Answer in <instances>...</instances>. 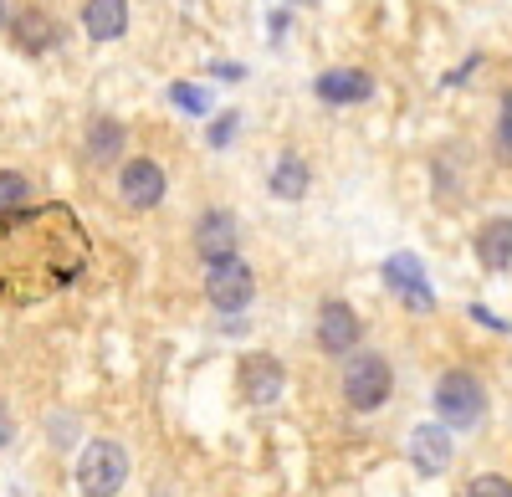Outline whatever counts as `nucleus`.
Listing matches in <instances>:
<instances>
[{
    "label": "nucleus",
    "mask_w": 512,
    "mask_h": 497,
    "mask_svg": "<svg viewBox=\"0 0 512 497\" xmlns=\"http://www.w3.org/2000/svg\"><path fill=\"white\" fill-rule=\"evenodd\" d=\"M436 416L446 431H472L487 416V390L472 369H446L436 380Z\"/></svg>",
    "instance_id": "obj_1"
},
{
    "label": "nucleus",
    "mask_w": 512,
    "mask_h": 497,
    "mask_svg": "<svg viewBox=\"0 0 512 497\" xmlns=\"http://www.w3.org/2000/svg\"><path fill=\"white\" fill-rule=\"evenodd\" d=\"M128 482V451L108 436H93L77 451V487L82 497H118Z\"/></svg>",
    "instance_id": "obj_2"
},
{
    "label": "nucleus",
    "mask_w": 512,
    "mask_h": 497,
    "mask_svg": "<svg viewBox=\"0 0 512 497\" xmlns=\"http://www.w3.org/2000/svg\"><path fill=\"white\" fill-rule=\"evenodd\" d=\"M390 395H395L390 359L374 354V349L349 354V364H344V400H349V410H364V416H369V410H379Z\"/></svg>",
    "instance_id": "obj_3"
},
{
    "label": "nucleus",
    "mask_w": 512,
    "mask_h": 497,
    "mask_svg": "<svg viewBox=\"0 0 512 497\" xmlns=\"http://www.w3.org/2000/svg\"><path fill=\"white\" fill-rule=\"evenodd\" d=\"M205 298H210V308H216V313H241L256 298V272L236 252L205 262Z\"/></svg>",
    "instance_id": "obj_4"
},
{
    "label": "nucleus",
    "mask_w": 512,
    "mask_h": 497,
    "mask_svg": "<svg viewBox=\"0 0 512 497\" xmlns=\"http://www.w3.org/2000/svg\"><path fill=\"white\" fill-rule=\"evenodd\" d=\"M169 180L154 159L134 154V159H123V170H118V200L128 205V211H154V205L164 200Z\"/></svg>",
    "instance_id": "obj_5"
},
{
    "label": "nucleus",
    "mask_w": 512,
    "mask_h": 497,
    "mask_svg": "<svg viewBox=\"0 0 512 497\" xmlns=\"http://www.w3.org/2000/svg\"><path fill=\"white\" fill-rule=\"evenodd\" d=\"M359 334H364V323H359V313L349 308V303H338V298H328L323 308H318V323H313V339H318V349L323 354H354L359 349Z\"/></svg>",
    "instance_id": "obj_6"
},
{
    "label": "nucleus",
    "mask_w": 512,
    "mask_h": 497,
    "mask_svg": "<svg viewBox=\"0 0 512 497\" xmlns=\"http://www.w3.org/2000/svg\"><path fill=\"white\" fill-rule=\"evenodd\" d=\"M384 287L390 293H400L405 298V308H436V298H431V282H425V267L410 257V252H395L390 262H384Z\"/></svg>",
    "instance_id": "obj_7"
},
{
    "label": "nucleus",
    "mask_w": 512,
    "mask_h": 497,
    "mask_svg": "<svg viewBox=\"0 0 512 497\" xmlns=\"http://www.w3.org/2000/svg\"><path fill=\"white\" fill-rule=\"evenodd\" d=\"M313 93H318L328 108H349V103L374 98V77H369V72H359V67H328V72H318Z\"/></svg>",
    "instance_id": "obj_8"
},
{
    "label": "nucleus",
    "mask_w": 512,
    "mask_h": 497,
    "mask_svg": "<svg viewBox=\"0 0 512 497\" xmlns=\"http://www.w3.org/2000/svg\"><path fill=\"white\" fill-rule=\"evenodd\" d=\"M282 390H287V369L272 354H251L241 364V395L251 405H272V400H282Z\"/></svg>",
    "instance_id": "obj_9"
},
{
    "label": "nucleus",
    "mask_w": 512,
    "mask_h": 497,
    "mask_svg": "<svg viewBox=\"0 0 512 497\" xmlns=\"http://www.w3.org/2000/svg\"><path fill=\"white\" fill-rule=\"evenodd\" d=\"M410 462L420 477H441L451 467V431L446 426H415L410 431Z\"/></svg>",
    "instance_id": "obj_10"
},
{
    "label": "nucleus",
    "mask_w": 512,
    "mask_h": 497,
    "mask_svg": "<svg viewBox=\"0 0 512 497\" xmlns=\"http://www.w3.org/2000/svg\"><path fill=\"white\" fill-rule=\"evenodd\" d=\"M195 252L205 262H216V257H231L236 252V216L231 211H205L195 221Z\"/></svg>",
    "instance_id": "obj_11"
},
{
    "label": "nucleus",
    "mask_w": 512,
    "mask_h": 497,
    "mask_svg": "<svg viewBox=\"0 0 512 497\" xmlns=\"http://www.w3.org/2000/svg\"><path fill=\"white\" fill-rule=\"evenodd\" d=\"M82 31L93 41H118L128 31V0H82Z\"/></svg>",
    "instance_id": "obj_12"
},
{
    "label": "nucleus",
    "mask_w": 512,
    "mask_h": 497,
    "mask_svg": "<svg viewBox=\"0 0 512 497\" xmlns=\"http://www.w3.org/2000/svg\"><path fill=\"white\" fill-rule=\"evenodd\" d=\"M477 262L487 272H507L512 267V216H497L477 231Z\"/></svg>",
    "instance_id": "obj_13"
},
{
    "label": "nucleus",
    "mask_w": 512,
    "mask_h": 497,
    "mask_svg": "<svg viewBox=\"0 0 512 497\" xmlns=\"http://www.w3.org/2000/svg\"><path fill=\"white\" fill-rule=\"evenodd\" d=\"M272 195L277 200H303L308 195V164L297 154H277V164H272Z\"/></svg>",
    "instance_id": "obj_14"
},
{
    "label": "nucleus",
    "mask_w": 512,
    "mask_h": 497,
    "mask_svg": "<svg viewBox=\"0 0 512 497\" xmlns=\"http://www.w3.org/2000/svg\"><path fill=\"white\" fill-rule=\"evenodd\" d=\"M123 144H128V134H123L118 118H98L93 129H88V159L93 164H113L123 154Z\"/></svg>",
    "instance_id": "obj_15"
},
{
    "label": "nucleus",
    "mask_w": 512,
    "mask_h": 497,
    "mask_svg": "<svg viewBox=\"0 0 512 497\" xmlns=\"http://www.w3.org/2000/svg\"><path fill=\"white\" fill-rule=\"evenodd\" d=\"M16 41H21L26 52H47L52 41H57V21L41 16V11H21L16 16Z\"/></svg>",
    "instance_id": "obj_16"
},
{
    "label": "nucleus",
    "mask_w": 512,
    "mask_h": 497,
    "mask_svg": "<svg viewBox=\"0 0 512 497\" xmlns=\"http://www.w3.org/2000/svg\"><path fill=\"white\" fill-rule=\"evenodd\" d=\"M26 195H31V185H26V175H21V170H0V216L21 211Z\"/></svg>",
    "instance_id": "obj_17"
},
{
    "label": "nucleus",
    "mask_w": 512,
    "mask_h": 497,
    "mask_svg": "<svg viewBox=\"0 0 512 497\" xmlns=\"http://www.w3.org/2000/svg\"><path fill=\"white\" fill-rule=\"evenodd\" d=\"M169 103H175L180 113H210V93L205 88H195V82H175V88H169Z\"/></svg>",
    "instance_id": "obj_18"
},
{
    "label": "nucleus",
    "mask_w": 512,
    "mask_h": 497,
    "mask_svg": "<svg viewBox=\"0 0 512 497\" xmlns=\"http://www.w3.org/2000/svg\"><path fill=\"white\" fill-rule=\"evenodd\" d=\"M466 497H512V477H502V472H482V477L466 482Z\"/></svg>",
    "instance_id": "obj_19"
},
{
    "label": "nucleus",
    "mask_w": 512,
    "mask_h": 497,
    "mask_svg": "<svg viewBox=\"0 0 512 497\" xmlns=\"http://www.w3.org/2000/svg\"><path fill=\"white\" fill-rule=\"evenodd\" d=\"M497 159L512 164V93H502L497 103Z\"/></svg>",
    "instance_id": "obj_20"
},
{
    "label": "nucleus",
    "mask_w": 512,
    "mask_h": 497,
    "mask_svg": "<svg viewBox=\"0 0 512 497\" xmlns=\"http://www.w3.org/2000/svg\"><path fill=\"white\" fill-rule=\"evenodd\" d=\"M11 436H16V421H11V405H6V400H0V451H6V446H11Z\"/></svg>",
    "instance_id": "obj_21"
},
{
    "label": "nucleus",
    "mask_w": 512,
    "mask_h": 497,
    "mask_svg": "<svg viewBox=\"0 0 512 497\" xmlns=\"http://www.w3.org/2000/svg\"><path fill=\"white\" fill-rule=\"evenodd\" d=\"M231 134H236V113H226L216 129H210V144H231Z\"/></svg>",
    "instance_id": "obj_22"
},
{
    "label": "nucleus",
    "mask_w": 512,
    "mask_h": 497,
    "mask_svg": "<svg viewBox=\"0 0 512 497\" xmlns=\"http://www.w3.org/2000/svg\"><path fill=\"white\" fill-rule=\"evenodd\" d=\"M0 26H6V0H0Z\"/></svg>",
    "instance_id": "obj_23"
}]
</instances>
